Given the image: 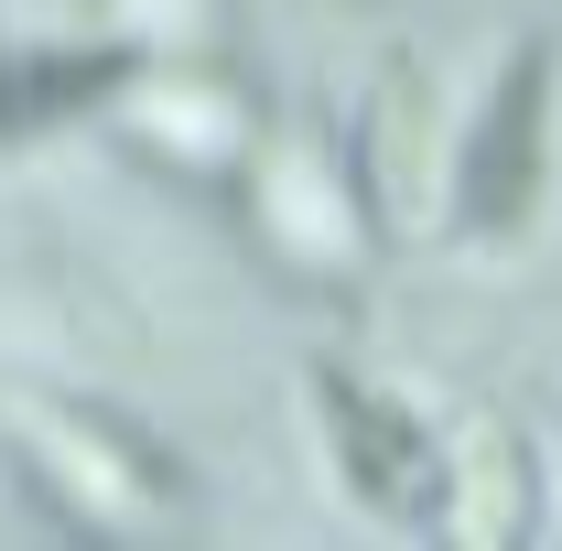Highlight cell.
Listing matches in <instances>:
<instances>
[{"mask_svg": "<svg viewBox=\"0 0 562 551\" xmlns=\"http://www.w3.org/2000/svg\"><path fill=\"white\" fill-rule=\"evenodd\" d=\"M541 173H552V55H519L465 140V227H487V238L530 227Z\"/></svg>", "mask_w": 562, "mask_h": 551, "instance_id": "1", "label": "cell"}, {"mask_svg": "<svg viewBox=\"0 0 562 551\" xmlns=\"http://www.w3.org/2000/svg\"><path fill=\"white\" fill-rule=\"evenodd\" d=\"M314 401H325V432H336V454H347V486L368 508H390V519H422L432 497H443V454H432V432H422L390 390H357L347 368H325L314 379Z\"/></svg>", "mask_w": 562, "mask_h": 551, "instance_id": "2", "label": "cell"}, {"mask_svg": "<svg viewBox=\"0 0 562 551\" xmlns=\"http://www.w3.org/2000/svg\"><path fill=\"white\" fill-rule=\"evenodd\" d=\"M120 76H131V55H22V66L0 76V120L11 131H44V120H76V109H109L120 98Z\"/></svg>", "mask_w": 562, "mask_h": 551, "instance_id": "3", "label": "cell"}, {"mask_svg": "<svg viewBox=\"0 0 562 551\" xmlns=\"http://www.w3.org/2000/svg\"><path fill=\"white\" fill-rule=\"evenodd\" d=\"M454 486H465V519H454V530H465V551H508V443H497V432H476V443H465V454H454Z\"/></svg>", "mask_w": 562, "mask_h": 551, "instance_id": "4", "label": "cell"}]
</instances>
